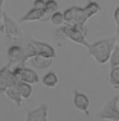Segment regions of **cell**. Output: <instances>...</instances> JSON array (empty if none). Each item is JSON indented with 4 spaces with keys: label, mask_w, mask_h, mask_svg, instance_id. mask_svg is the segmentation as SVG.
Returning a JSON list of instances; mask_svg holds the SVG:
<instances>
[{
    "label": "cell",
    "mask_w": 119,
    "mask_h": 121,
    "mask_svg": "<svg viewBox=\"0 0 119 121\" xmlns=\"http://www.w3.org/2000/svg\"><path fill=\"white\" fill-rule=\"evenodd\" d=\"M117 39L115 36L104 38L94 44H90L88 54L94 58L97 64L103 65L108 62L113 49L116 47Z\"/></svg>",
    "instance_id": "obj_1"
},
{
    "label": "cell",
    "mask_w": 119,
    "mask_h": 121,
    "mask_svg": "<svg viewBox=\"0 0 119 121\" xmlns=\"http://www.w3.org/2000/svg\"><path fill=\"white\" fill-rule=\"evenodd\" d=\"M119 94L113 96L108 101L101 111L98 113V117L101 120L110 121H119Z\"/></svg>",
    "instance_id": "obj_2"
},
{
    "label": "cell",
    "mask_w": 119,
    "mask_h": 121,
    "mask_svg": "<svg viewBox=\"0 0 119 121\" xmlns=\"http://www.w3.org/2000/svg\"><path fill=\"white\" fill-rule=\"evenodd\" d=\"M3 26H4V33L8 40H18L22 35L21 27L19 26L6 13H3Z\"/></svg>",
    "instance_id": "obj_3"
},
{
    "label": "cell",
    "mask_w": 119,
    "mask_h": 121,
    "mask_svg": "<svg viewBox=\"0 0 119 121\" xmlns=\"http://www.w3.org/2000/svg\"><path fill=\"white\" fill-rule=\"evenodd\" d=\"M12 64L8 62L5 67L0 70V94H5L7 90L17 83V80L11 70Z\"/></svg>",
    "instance_id": "obj_4"
},
{
    "label": "cell",
    "mask_w": 119,
    "mask_h": 121,
    "mask_svg": "<svg viewBox=\"0 0 119 121\" xmlns=\"http://www.w3.org/2000/svg\"><path fill=\"white\" fill-rule=\"evenodd\" d=\"M12 72L17 82H22L30 85L37 84L40 82L37 73L30 69L18 66L12 70Z\"/></svg>",
    "instance_id": "obj_5"
},
{
    "label": "cell",
    "mask_w": 119,
    "mask_h": 121,
    "mask_svg": "<svg viewBox=\"0 0 119 121\" xmlns=\"http://www.w3.org/2000/svg\"><path fill=\"white\" fill-rule=\"evenodd\" d=\"M73 104L76 109L81 112H84L86 115H89V110L90 102L86 95L84 93L80 92L77 90L74 91V99H73Z\"/></svg>",
    "instance_id": "obj_6"
},
{
    "label": "cell",
    "mask_w": 119,
    "mask_h": 121,
    "mask_svg": "<svg viewBox=\"0 0 119 121\" xmlns=\"http://www.w3.org/2000/svg\"><path fill=\"white\" fill-rule=\"evenodd\" d=\"M31 43L36 48L37 52H38V55L53 59L56 57L55 49L53 48L50 45H49V44H46L45 42L36 41V40H32Z\"/></svg>",
    "instance_id": "obj_7"
},
{
    "label": "cell",
    "mask_w": 119,
    "mask_h": 121,
    "mask_svg": "<svg viewBox=\"0 0 119 121\" xmlns=\"http://www.w3.org/2000/svg\"><path fill=\"white\" fill-rule=\"evenodd\" d=\"M26 121H48V106L41 105L34 110H29Z\"/></svg>",
    "instance_id": "obj_8"
},
{
    "label": "cell",
    "mask_w": 119,
    "mask_h": 121,
    "mask_svg": "<svg viewBox=\"0 0 119 121\" xmlns=\"http://www.w3.org/2000/svg\"><path fill=\"white\" fill-rule=\"evenodd\" d=\"M46 16V11L45 9H35L33 8L28 13L25 15L23 17L20 19V22H36L43 21Z\"/></svg>",
    "instance_id": "obj_9"
},
{
    "label": "cell",
    "mask_w": 119,
    "mask_h": 121,
    "mask_svg": "<svg viewBox=\"0 0 119 121\" xmlns=\"http://www.w3.org/2000/svg\"><path fill=\"white\" fill-rule=\"evenodd\" d=\"M23 48L19 45H12L8 50V57L10 64L20 63L22 59Z\"/></svg>",
    "instance_id": "obj_10"
},
{
    "label": "cell",
    "mask_w": 119,
    "mask_h": 121,
    "mask_svg": "<svg viewBox=\"0 0 119 121\" xmlns=\"http://www.w3.org/2000/svg\"><path fill=\"white\" fill-rule=\"evenodd\" d=\"M37 55H38V52H37V49L35 47V45L31 42L28 43L25 47H23V56L22 59L20 62V67H25V62L28 59H32Z\"/></svg>",
    "instance_id": "obj_11"
},
{
    "label": "cell",
    "mask_w": 119,
    "mask_h": 121,
    "mask_svg": "<svg viewBox=\"0 0 119 121\" xmlns=\"http://www.w3.org/2000/svg\"><path fill=\"white\" fill-rule=\"evenodd\" d=\"M53 59H48V58L42 57V56L37 55L35 58L31 59L32 65L38 69H47L52 64Z\"/></svg>",
    "instance_id": "obj_12"
},
{
    "label": "cell",
    "mask_w": 119,
    "mask_h": 121,
    "mask_svg": "<svg viewBox=\"0 0 119 121\" xmlns=\"http://www.w3.org/2000/svg\"><path fill=\"white\" fill-rule=\"evenodd\" d=\"M5 94L9 97L12 101H14L18 107L21 106V103H22L23 98H22V96H21V93H20L19 90H18L17 86H16V85L8 88V89L7 90Z\"/></svg>",
    "instance_id": "obj_13"
},
{
    "label": "cell",
    "mask_w": 119,
    "mask_h": 121,
    "mask_svg": "<svg viewBox=\"0 0 119 121\" xmlns=\"http://www.w3.org/2000/svg\"><path fill=\"white\" fill-rule=\"evenodd\" d=\"M42 83L46 87L53 88L58 83V78H57L55 73L49 72L43 77V78H42Z\"/></svg>",
    "instance_id": "obj_14"
},
{
    "label": "cell",
    "mask_w": 119,
    "mask_h": 121,
    "mask_svg": "<svg viewBox=\"0 0 119 121\" xmlns=\"http://www.w3.org/2000/svg\"><path fill=\"white\" fill-rule=\"evenodd\" d=\"M87 1L88 3L84 8V9L86 11V15H87V17L90 19L91 17L94 16L98 12L101 11V7L98 3H96L94 1H92V0H87Z\"/></svg>",
    "instance_id": "obj_15"
},
{
    "label": "cell",
    "mask_w": 119,
    "mask_h": 121,
    "mask_svg": "<svg viewBox=\"0 0 119 121\" xmlns=\"http://www.w3.org/2000/svg\"><path fill=\"white\" fill-rule=\"evenodd\" d=\"M58 9V4L55 0H47L45 3V11H46V16L44 18L43 21H47L50 19L51 16L54 13L57 12Z\"/></svg>",
    "instance_id": "obj_16"
},
{
    "label": "cell",
    "mask_w": 119,
    "mask_h": 121,
    "mask_svg": "<svg viewBox=\"0 0 119 121\" xmlns=\"http://www.w3.org/2000/svg\"><path fill=\"white\" fill-rule=\"evenodd\" d=\"M16 85L17 86L22 98L29 99L31 96L32 92H33V89L31 87V85L22 82H17V83Z\"/></svg>",
    "instance_id": "obj_17"
},
{
    "label": "cell",
    "mask_w": 119,
    "mask_h": 121,
    "mask_svg": "<svg viewBox=\"0 0 119 121\" xmlns=\"http://www.w3.org/2000/svg\"><path fill=\"white\" fill-rule=\"evenodd\" d=\"M77 9H78L77 6H73L64 12V13H63L64 21H65L66 22H67V24H71V23L74 22Z\"/></svg>",
    "instance_id": "obj_18"
},
{
    "label": "cell",
    "mask_w": 119,
    "mask_h": 121,
    "mask_svg": "<svg viewBox=\"0 0 119 121\" xmlns=\"http://www.w3.org/2000/svg\"><path fill=\"white\" fill-rule=\"evenodd\" d=\"M109 83L114 89H119V67L111 69L109 75Z\"/></svg>",
    "instance_id": "obj_19"
},
{
    "label": "cell",
    "mask_w": 119,
    "mask_h": 121,
    "mask_svg": "<svg viewBox=\"0 0 119 121\" xmlns=\"http://www.w3.org/2000/svg\"><path fill=\"white\" fill-rule=\"evenodd\" d=\"M111 69L119 67V45L115 47L109 59Z\"/></svg>",
    "instance_id": "obj_20"
},
{
    "label": "cell",
    "mask_w": 119,
    "mask_h": 121,
    "mask_svg": "<svg viewBox=\"0 0 119 121\" xmlns=\"http://www.w3.org/2000/svg\"><path fill=\"white\" fill-rule=\"evenodd\" d=\"M50 20L52 22L53 24L54 25H57V26H60L62 25L64 21V17H63V13H62L61 12H56L54 13L51 16Z\"/></svg>",
    "instance_id": "obj_21"
},
{
    "label": "cell",
    "mask_w": 119,
    "mask_h": 121,
    "mask_svg": "<svg viewBox=\"0 0 119 121\" xmlns=\"http://www.w3.org/2000/svg\"><path fill=\"white\" fill-rule=\"evenodd\" d=\"M45 0H35L34 2V8L35 9H45Z\"/></svg>",
    "instance_id": "obj_22"
},
{
    "label": "cell",
    "mask_w": 119,
    "mask_h": 121,
    "mask_svg": "<svg viewBox=\"0 0 119 121\" xmlns=\"http://www.w3.org/2000/svg\"><path fill=\"white\" fill-rule=\"evenodd\" d=\"M113 20L117 26V28H119V6L116 8L113 13Z\"/></svg>",
    "instance_id": "obj_23"
},
{
    "label": "cell",
    "mask_w": 119,
    "mask_h": 121,
    "mask_svg": "<svg viewBox=\"0 0 119 121\" xmlns=\"http://www.w3.org/2000/svg\"><path fill=\"white\" fill-rule=\"evenodd\" d=\"M5 0H0V26L2 25V20L3 18V5Z\"/></svg>",
    "instance_id": "obj_24"
},
{
    "label": "cell",
    "mask_w": 119,
    "mask_h": 121,
    "mask_svg": "<svg viewBox=\"0 0 119 121\" xmlns=\"http://www.w3.org/2000/svg\"><path fill=\"white\" fill-rule=\"evenodd\" d=\"M117 39V42L119 43V28H117V32H116V35H115Z\"/></svg>",
    "instance_id": "obj_25"
}]
</instances>
